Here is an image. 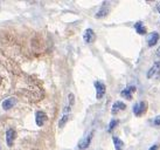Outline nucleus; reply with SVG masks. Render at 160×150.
Listing matches in <instances>:
<instances>
[{
    "instance_id": "1",
    "label": "nucleus",
    "mask_w": 160,
    "mask_h": 150,
    "mask_svg": "<svg viewBox=\"0 0 160 150\" xmlns=\"http://www.w3.org/2000/svg\"><path fill=\"white\" fill-rule=\"evenodd\" d=\"M147 110V102L146 101H140L133 106V112L136 116H143Z\"/></svg>"
},
{
    "instance_id": "2",
    "label": "nucleus",
    "mask_w": 160,
    "mask_h": 150,
    "mask_svg": "<svg viewBox=\"0 0 160 150\" xmlns=\"http://www.w3.org/2000/svg\"><path fill=\"white\" fill-rule=\"evenodd\" d=\"M159 74H160V61H157V62H154V65L149 69V72H147V78L153 79V78H157Z\"/></svg>"
},
{
    "instance_id": "3",
    "label": "nucleus",
    "mask_w": 160,
    "mask_h": 150,
    "mask_svg": "<svg viewBox=\"0 0 160 150\" xmlns=\"http://www.w3.org/2000/svg\"><path fill=\"white\" fill-rule=\"evenodd\" d=\"M94 84H95V88H96V97H97L98 100H101V98L104 96V94H105L106 87H105L104 83H102V82H100V81H96Z\"/></svg>"
},
{
    "instance_id": "4",
    "label": "nucleus",
    "mask_w": 160,
    "mask_h": 150,
    "mask_svg": "<svg viewBox=\"0 0 160 150\" xmlns=\"http://www.w3.org/2000/svg\"><path fill=\"white\" fill-rule=\"evenodd\" d=\"M48 120V116L44 111H38L35 115V121H36V124H38L39 127H42L43 124L47 122Z\"/></svg>"
},
{
    "instance_id": "5",
    "label": "nucleus",
    "mask_w": 160,
    "mask_h": 150,
    "mask_svg": "<svg viewBox=\"0 0 160 150\" xmlns=\"http://www.w3.org/2000/svg\"><path fill=\"white\" fill-rule=\"evenodd\" d=\"M134 92H136V87H134V86H129L127 88L121 90L120 95L124 98H126V100H132V96H133Z\"/></svg>"
},
{
    "instance_id": "6",
    "label": "nucleus",
    "mask_w": 160,
    "mask_h": 150,
    "mask_svg": "<svg viewBox=\"0 0 160 150\" xmlns=\"http://www.w3.org/2000/svg\"><path fill=\"white\" fill-rule=\"evenodd\" d=\"M92 135H94V133L91 131L87 137H84L83 140H81V142L78 143V149H81V150H84V149H87L89 145H90V143H91V140H92Z\"/></svg>"
},
{
    "instance_id": "7",
    "label": "nucleus",
    "mask_w": 160,
    "mask_h": 150,
    "mask_svg": "<svg viewBox=\"0 0 160 150\" xmlns=\"http://www.w3.org/2000/svg\"><path fill=\"white\" fill-rule=\"evenodd\" d=\"M15 136H17V133L14 129H8L7 133H6V143L8 147H12L14 143V140H15Z\"/></svg>"
},
{
    "instance_id": "8",
    "label": "nucleus",
    "mask_w": 160,
    "mask_h": 150,
    "mask_svg": "<svg viewBox=\"0 0 160 150\" xmlns=\"http://www.w3.org/2000/svg\"><path fill=\"white\" fill-rule=\"evenodd\" d=\"M17 102H18V100L15 97H8L3 102V108L5 110H9L17 104Z\"/></svg>"
},
{
    "instance_id": "9",
    "label": "nucleus",
    "mask_w": 160,
    "mask_h": 150,
    "mask_svg": "<svg viewBox=\"0 0 160 150\" xmlns=\"http://www.w3.org/2000/svg\"><path fill=\"white\" fill-rule=\"evenodd\" d=\"M83 39H84V41L87 42V44H92V42L95 41V39H96V35H95L94 31H92V29H90V28H88L87 31L84 32V36H83Z\"/></svg>"
},
{
    "instance_id": "10",
    "label": "nucleus",
    "mask_w": 160,
    "mask_h": 150,
    "mask_svg": "<svg viewBox=\"0 0 160 150\" xmlns=\"http://www.w3.org/2000/svg\"><path fill=\"white\" fill-rule=\"evenodd\" d=\"M108 5H109V3H104V4H103V6H102V8L100 9V12H98V13L96 14L97 18H104V17H106V15L109 14L110 9H109Z\"/></svg>"
},
{
    "instance_id": "11",
    "label": "nucleus",
    "mask_w": 160,
    "mask_h": 150,
    "mask_svg": "<svg viewBox=\"0 0 160 150\" xmlns=\"http://www.w3.org/2000/svg\"><path fill=\"white\" fill-rule=\"evenodd\" d=\"M159 38H160L159 33H157V32L151 33V35H150V38H149V47H153V46H155L157 42L159 41Z\"/></svg>"
},
{
    "instance_id": "12",
    "label": "nucleus",
    "mask_w": 160,
    "mask_h": 150,
    "mask_svg": "<svg viewBox=\"0 0 160 150\" xmlns=\"http://www.w3.org/2000/svg\"><path fill=\"white\" fill-rule=\"evenodd\" d=\"M126 108V104L124 102H120V101H117L114 103L112 106V114H117L119 110H124Z\"/></svg>"
},
{
    "instance_id": "13",
    "label": "nucleus",
    "mask_w": 160,
    "mask_h": 150,
    "mask_svg": "<svg viewBox=\"0 0 160 150\" xmlns=\"http://www.w3.org/2000/svg\"><path fill=\"white\" fill-rule=\"evenodd\" d=\"M112 141H114V144H115V149L116 150H123L124 149V143L120 139H118L117 136H114L112 137Z\"/></svg>"
},
{
    "instance_id": "14",
    "label": "nucleus",
    "mask_w": 160,
    "mask_h": 150,
    "mask_svg": "<svg viewBox=\"0 0 160 150\" xmlns=\"http://www.w3.org/2000/svg\"><path fill=\"white\" fill-rule=\"evenodd\" d=\"M134 28H136V31H137L138 34H141V35L146 34V27L143 25L141 21H138L136 25H134Z\"/></svg>"
},
{
    "instance_id": "15",
    "label": "nucleus",
    "mask_w": 160,
    "mask_h": 150,
    "mask_svg": "<svg viewBox=\"0 0 160 150\" xmlns=\"http://www.w3.org/2000/svg\"><path fill=\"white\" fill-rule=\"evenodd\" d=\"M118 126V120H111V122H110V124H109V133H111L116 127Z\"/></svg>"
},
{
    "instance_id": "16",
    "label": "nucleus",
    "mask_w": 160,
    "mask_h": 150,
    "mask_svg": "<svg viewBox=\"0 0 160 150\" xmlns=\"http://www.w3.org/2000/svg\"><path fill=\"white\" fill-rule=\"evenodd\" d=\"M68 119H69V116H68V115L66 114V115H64V116H63L62 119H61V121L58 122V127H60V128H63V126H64V124L67 123Z\"/></svg>"
},
{
    "instance_id": "17",
    "label": "nucleus",
    "mask_w": 160,
    "mask_h": 150,
    "mask_svg": "<svg viewBox=\"0 0 160 150\" xmlns=\"http://www.w3.org/2000/svg\"><path fill=\"white\" fill-rule=\"evenodd\" d=\"M153 124H154V126H160V115H158V116L153 120Z\"/></svg>"
},
{
    "instance_id": "18",
    "label": "nucleus",
    "mask_w": 160,
    "mask_h": 150,
    "mask_svg": "<svg viewBox=\"0 0 160 150\" xmlns=\"http://www.w3.org/2000/svg\"><path fill=\"white\" fill-rule=\"evenodd\" d=\"M69 100H70V106H72L74 104V95L72 94H69Z\"/></svg>"
},
{
    "instance_id": "19",
    "label": "nucleus",
    "mask_w": 160,
    "mask_h": 150,
    "mask_svg": "<svg viewBox=\"0 0 160 150\" xmlns=\"http://www.w3.org/2000/svg\"><path fill=\"white\" fill-rule=\"evenodd\" d=\"M158 149H159V145L158 144H154V145H152L150 148V150H158Z\"/></svg>"
},
{
    "instance_id": "20",
    "label": "nucleus",
    "mask_w": 160,
    "mask_h": 150,
    "mask_svg": "<svg viewBox=\"0 0 160 150\" xmlns=\"http://www.w3.org/2000/svg\"><path fill=\"white\" fill-rule=\"evenodd\" d=\"M157 56H158V58H160V47L157 49Z\"/></svg>"
},
{
    "instance_id": "21",
    "label": "nucleus",
    "mask_w": 160,
    "mask_h": 150,
    "mask_svg": "<svg viewBox=\"0 0 160 150\" xmlns=\"http://www.w3.org/2000/svg\"><path fill=\"white\" fill-rule=\"evenodd\" d=\"M157 9H158V11H159V12H160V5H159V6H158V8H157Z\"/></svg>"
},
{
    "instance_id": "22",
    "label": "nucleus",
    "mask_w": 160,
    "mask_h": 150,
    "mask_svg": "<svg viewBox=\"0 0 160 150\" xmlns=\"http://www.w3.org/2000/svg\"><path fill=\"white\" fill-rule=\"evenodd\" d=\"M0 83H1V80H0Z\"/></svg>"
}]
</instances>
